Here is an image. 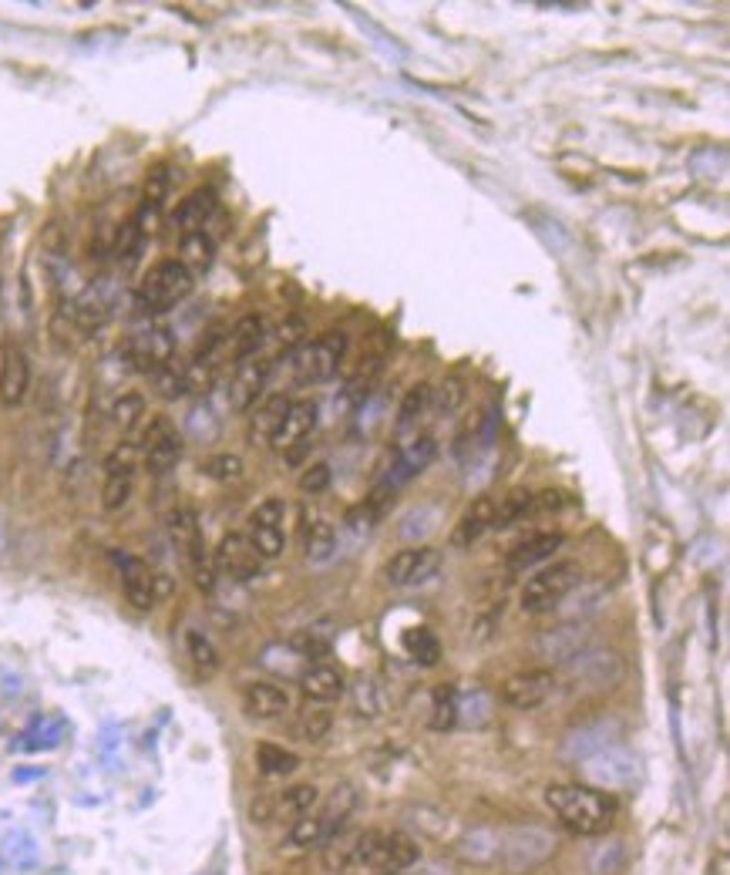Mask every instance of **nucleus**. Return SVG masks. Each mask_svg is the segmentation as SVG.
<instances>
[{
	"mask_svg": "<svg viewBox=\"0 0 730 875\" xmlns=\"http://www.w3.org/2000/svg\"><path fill=\"white\" fill-rule=\"evenodd\" d=\"M337 549V532L334 525L327 522H313L303 529V552H307L310 563H327Z\"/></svg>",
	"mask_w": 730,
	"mask_h": 875,
	"instance_id": "nucleus-37",
	"label": "nucleus"
},
{
	"mask_svg": "<svg viewBox=\"0 0 730 875\" xmlns=\"http://www.w3.org/2000/svg\"><path fill=\"white\" fill-rule=\"evenodd\" d=\"M293 357V367H297V384H323L330 381V377H337L340 364H344L347 357V334L344 330H327V334H320L313 344L307 347H297L290 350Z\"/></svg>",
	"mask_w": 730,
	"mask_h": 875,
	"instance_id": "nucleus-5",
	"label": "nucleus"
},
{
	"mask_svg": "<svg viewBox=\"0 0 730 875\" xmlns=\"http://www.w3.org/2000/svg\"><path fill=\"white\" fill-rule=\"evenodd\" d=\"M135 465H138V448L132 441L115 445L112 455L105 458V485H101V509L105 512H122L128 499H132Z\"/></svg>",
	"mask_w": 730,
	"mask_h": 875,
	"instance_id": "nucleus-7",
	"label": "nucleus"
},
{
	"mask_svg": "<svg viewBox=\"0 0 730 875\" xmlns=\"http://www.w3.org/2000/svg\"><path fill=\"white\" fill-rule=\"evenodd\" d=\"M532 502H535V492H529V488H512L502 502H495L492 529H508V525L525 522V515H532Z\"/></svg>",
	"mask_w": 730,
	"mask_h": 875,
	"instance_id": "nucleus-34",
	"label": "nucleus"
},
{
	"mask_svg": "<svg viewBox=\"0 0 730 875\" xmlns=\"http://www.w3.org/2000/svg\"><path fill=\"white\" fill-rule=\"evenodd\" d=\"M212 260H216V246H212V239L202 233V229H196V233H182V243H179V263L186 266V270L192 276L206 273Z\"/></svg>",
	"mask_w": 730,
	"mask_h": 875,
	"instance_id": "nucleus-32",
	"label": "nucleus"
},
{
	"mask_svg": "<svg viewBox=\"0 0 730 875\" xmlns=\"http://www.w3.org/2000/svg\"><path fill=\"white\" fill-rule=\"evenodd\" d=\"M172 350H175L172 330L152 327L128 344V357H132V364L138 367V371H159L162 364L172 361Z\"/></svg>",
	"mask_w": 730,
	"mask_h": 875,
	"instance_id": "nucleus-21",
	"label": "nucleus"
},
{
	"mask_svg": "<svg viewBox=\"0 0 730 875\" xmlns=\"http://www.w3.org/2000/svg\"><path fill=\"white\" fill-rule=\"evenodd\" d=\"M256 768H260L263 778H286L300 768V758L293 751H286L283 744L260 741L256 744Z\"/></svg>",
	"mask_w": 730,
	"mask_h": 875,
	"instance_id": "nucleus-33",
	"label": "nucleus"
},
{
	"mask_svg": "<svg viewBox=\"0 0 730 875\" xmlns=\"http://www.w3.org/2000/svg\"><path fill=\"white\" fill-rule=\"evenodd\" d=\"M593 647V630L586 623H562V626H552L545 630L539 640H535V653L545 660V663H569L572 657H579L582 650Z\"/></svg>",
	"mask_w": 730,
	"mask_h": 875,
	"instance_id": "nucleus-12",
	"label": "nucleus"
},
{
	"mask_svg": "<svg viewBox=\"0 0 730 875\" xmlns=\"http://www.w3.org/2000/svg\"><path fill=\"white\" fill-rule=\"evenodd\" d=\"M320 801V791L313 785H293L286 788L283 795H276V812H273V822H300V818H307L313 808H317Z\"/></svg>",
	"mask_w": 730,
	"mask_h": 875,
	"instance_id": "nucleus-28",
	"label": "nucleus"
},
{
	"mask_svg": "<svg viewBox=\"0 0 730 875\" xmlns=\"http://www.w3.org/2000/svg\"><path fill=\"white\" fill-rule=\"evenodd\" d=\"M434 455H438V445H434V438H414L408 441L404 448H397L394 462L391 468H387V478L381 482V488H387V492H397L401 485H408L414 475H421L424 468H428L434 462Z\"/></svg>",
	"mask_w": 730,
	"mask_h": 875,
	"instance_id": "nucleus-16",
	"label": "nucleus"
},
{
	"mask_svg": "<svg viewBox=\"0 0 730 875\" xmlns=\"http://www.w3.org/2000/svg\"><path fill=\"white\" fill-rule=\"evenodd\" d=\"M582 764H586V775L593 781V788L599 791L630 788L636 785V778H640V761L626 748H619V744H606L603 751L589 754Z\"/></svg>",
	"mask_w": 730,
	"mask_h": 875,
	"instance_id": "nucleus-8",
	"label": "nucleus"
},
{
	"mask_svg": "<svg viewBox=\"0 0 730 875\" xmlns=\"http://www.w3.org/2000/svg\"><path fill=\"white\" fill-rule=\"evenodd\" d=\"M562 546H566V536H562V532H532L529 539L515 542V546L508 549L505 563H508L512 573H525V569H532V566L545 563V559H552Z\"/></svg>",
	"mask_w": 730,
	"mask_h": 875,
	"instance_id": "nucleus-20",
	"label": "nucleus"
},
{
	"mask_svg": "<svg viewBox=\"0 0 730 875\" xmlns=\"http://www.w3.org/2000/svg\"><path fill=\"white\" fill-rule=\"evenodd\" d=\"M142 418H145V398H142V394H138V391H125V394H118L115 404H112V421H115V428L132 431Z\"/></svg>",
	"mask_w": 730,
	"mask_h": 875,
	"instance_id": "nucleus-45",
	"label": "nucleus"
},
{
	"mask_svg": "<svg viewBox=\"0 0 730 875\" xmlns=\"http://www.w3.org/2000/svg\"><path fill=\"white\" fill-rule=\"evenodd\" d=\"M273 812H276V795H260L249 805V818H253L256 825H270Z\"/></svg>",
	"mask_w": 730,
	"mask_h": 875,
	"instance_id": "nucleus-56",
	"label": "nucleus"
},
{
	"mask_svg": "<svg viewBox=\"0 0 730 875\" xmlns=\"http://www.w3.org/2000/svg\"><path fill=\"white\" fill-rule=\"evenodd\" d=\"M165 196H169V169L165 165H155V169L145 175V189H142V206L159 209Z\"/></svg>",
	"mask_w": 730,
	"mask_h": 875,
	"instance_id": "nucleus-49",
	"label": "nucleus"
},
{
	"mask_svg": "<svg viewBox=\"0 0 730 875\" xmlns=\"http://www.w3.org/2000/svg\"><path fill=\"white\" fill-rule=\"evenodd\" d=\"M626 674V663L613 650H582L579 657L562 663L559 687H569L576 694H589V690H609L616 687Z\"/></svg>",
	"mask_w": 730,
	"mask_h": 875,
	"instance_id": "nucleus-3",
	"label": "nucleus"
},
{
	"mask_svg": "<svg viewBox=\"0 0 730 875\" xmlns=\"http://www.w3.org/2000/svg\"><path fill=\"white\" fill-rule=\"evenodd\" d=\"M354 711L360 717H367V721H374V717L381 714V697H377L374 680H360L354 687Z\"/></svg>",
	"mask_w": 730,
	"mask_h": 875,
	"instance_id": "nucleus-52",
	"label": "nucleus"
},
{
	"mask_svg": "<svg viewBox=\"0 0 730 875\" xmlns=\"http://www.w3.org/2000/svg\"><path fill=\"white\" fill-rule=\"evenodd\" d=\"M576 586H582V569L576 563H552L549 569L535 573L529 583L522 586L519 603L525 613L539 616L566 603Z\"/></svg>",
	"mask_w": 730,
	"mask_h": 875,
	"instance_id": "nucleus-4",
	"label": "nucleus"
},
{
	"mask_svg": "<svg viewBox=\"0 0 730 875\" xmlns=\"http://www.w3.org/2000/svg\"><path fill=\"white\" fill-rule=\"evenodd\" d=\"M290 650L297 653V657L303 660H313V657H323V653L330 650V640L320 637V633H297V637L290 640Z\"/></svg>",
	"mask_w": 730,
	"mask_h": 875,
	"instance_id": "nucleus-53",
	"label": "nucleus"
},
{
	"mask_svg": "<svg viewBox=\"0 0 730 875\" xmlns=\"http://www.w3.org/2000/svg\"><path fill=\"white\" fill-rule=\"evenodd\" d=\"M441 569V552L431 549V546H418V549H404L387 563L384 576L387 583L394 589H404V586H421Z\"/></svg>",
	"mask_w": 730,
	"mask_h": 875,
	"instance_id": "nucleus-13",
	"label": "nucleus"
},
{
	"mask_svg": "<svg viewBox=\"0 0 730 875\" xmlns=\"http://www.w3.org/2000/svg\"><path fill=\"white\" fill-rule=\"evenodd\" d=\"M330 482H334V468H330L327 462H317V465H310L307 472L300 475V492L303 495H320V492H327Z\"/></svg>",
	"mask_w": 730,
	"mask_h": 875,
	"instance_id": "nucleus-51",
	"label": "nucleus"
},
{
	"mask_svg": "<svg viewBox=\"0 0 730 875\" xmlns=\"http://www.w3.org/2000/svg\"><path fill=\"white\" fill-rule=\"evenodd\" d=\"M138 451H142V462L152 475H165L182 458L179 428H175L165 414H155L142 431V445H138Z\"/></svg>",
	"mask_w": 730,
	"mask_h": 875,
	"instance_id": "nucleus-10",
	"label": "nucleus"
},
{
	"mask_svg": "<svg viewBox=\"0 0 730 875\" xmlns=\"http://www.w3.org/2000/svg\"><path fill=\"white\" fill-rule=\"evenodd\" d=\"M186 563H189L192 583L199 586V593H206V596H212V593H216V579H219V569H216V563H212V556H209L206 542H199V546H192V549L186 552Z\"/></svg>",
	"mask_w": 730,
	"mask_h": 875,
	"instance_id": "nucleus-39",
	"label": "nucleus"
},
{
	"mask_svg": "<svg viewBox=\"0 0 730 875\" xmlns=\"http://www.w3.org/2000/svg\"><path fill=\"white\" fill-rule=\"evenodd\" d=\"M286 408H290V398H286V394H270V398H266L260 408L253 411V421H249V438L270 445V441L276 438V431H280V425H283Z\"/></svg>",
	"mask_w": 730,
	"mask_h": 875,
	"instance_id": "nucleus-29",
	"label": "nucleus"
},
{
	"mask_svg": "<svg viewBox=\"0 0 730 875\" xmlns=\"http://www.w3.org/2000/svg\"><path fill=\"white\" fill-rule=\"evenodd\" d=\"M458 724V690L451 684L434 687L431 694V731H451Z\"/></svg>",
	"mask_w": 730,
	"mask_h": 875,
	"instance_id": "nucleus-36",
	"label": "nucleus"
},
{
	"mask_svg": "<svg viewBox=\"0 0 730 875\" xmlns=\"http://www.w3.org/2000/svg\"><path fill=\"white\" fill-rule=\"evenodd\" d=\"M330 727H334V717H330V711H323V707H303V711L297 714V724H293V731H297L300 741L317 744V741L327 738Z\"/></svg>",
	"mask_w": 730,
	"mask_h": 875,
	"instance_id": "nucleus-42",
	"label": "nucleus"
},
{
	"mask_svg": "<svg viewBox=\"0 0 730 875\" xmlns=\"http://www.w3.org/2000/svg\"><path fill=\"white\" fill-rule=\"evenodd\" d=\"M31 388V361L17 344H4L0 350V404L21 408Z\"/></svg>",
	"mask_w": 730,
	"mask_h": 875,
	"instance_id": "nucleus-17",
	"label": "nucleus"
},
{
	"mask_svg": "<svg viewBox=\"0 0 730 875\" xmlns=\"http://www.w3.org/2000/svg\"><path fill=\"white\" fill-rule=\"evenodd\" d=\"M142 243H145V233H142V226H138L135 216H132V219H125V223L118 226L112 246H115V256L128 260V256H135L138 250H142Z\"/></svg>",
	"mask_w": 730,
	"mask_h": 875,
	"instance_id": "nucleus-48",
	"label": "nucleus"
},
{
	"mask_svg": "<svg viewBox=\"0 0 730 875\" xmlns=\"http://www.w3.org/2000/svg\"><path fill=\"white\" fill-rule=\"evenodd\" d=\"M357 808V788L347 785V781H340V785L330 791L327 798H323V808H320V822L327 825L330 835H337L340 828H344V822L350 818V812Z\"/></svg>",
	"mask_w": 730,
	"mask_h": 875,
	"instance_id": "nucleus-30",
	"label": "nucleus"
},
{
	"mask_svg": "<svg viewBox=\"0 0 730 875\" xmlns=\"http://www.w3.org/2000/svg\"><path fill=\"white\" fill-rule=\"evenodd\" d=\"M286 519V502L283 499H263L249 515V525H283Z\"/></svg>",
	"mask_w": 730,
	"mask_h": 875,
	"instance_id": "nucleus-55",
	"label": "nucleus"
},
{
	"mask_svg": "<svg viewBox=\"0 0 730 875\" xmlns=\"http://www.w3.org/2000/svg\"><path fill=\"white\" fill-rule=\"evenodd\" d=\"M212 213H216V192H212V189H196V192H189L179 206H175L172 219H175V226H179L182 233H196V229L206 226V219Z\"/></svg>",
	"mask_w": 730,
	"mask_h": 875,
	"instance_id": "nucleus-27",
	"label": "nucleus"
},
{
	"mask_svg": "<svg viewBox=\"0 0 730 875\" xmlns=\"http://www.w3.org/2000/svg\"><path fill=\"white\" fill-rule=\"evenodd\" d=\"M270 374H273L270 361H260V357H249V361L239 364L233 381H229V408L236 414L256 408V401L263 398L266 384H270Z\"/></svg>",
	"mask_w": 730,
	"mask_h": 875,
	"instance_id": "nucleus-15",
	"label": "nucleus"
},
{
	"mask_svg": "<svg viewBox=\"0 0 730 875\" xmlns=\"http://www.w3.org/2000/svg\"><path fill=\"white\" fill-rule=\"evenodd\" d=\"M465 398H468V384L465 377L458 374L445 377L438 388H431V408L438 414H455L461 404H465Z\"/></svg>",
	"mask_w": 730,
	"mask_h": 875,
	"instance_id": "nucleus-41",
	"label": "nucleus"
},
{
	"mask_svg": "<svg viewBox=\"0 0 730 875\" xmlns=\"http://www.w3.org/2000/svg\"><path fill=\"white\" fill-rule=\"evenodd\" d=\"M249 542H253V549L260 552V559L283 556V549H286L283 525H249Z\"/></svg>",
	"mask_w": 730,
	"mask_h": 875,
	"instance_id": "nucleus-46",
	"label": "nucleus"
},
{
	"mask_svg": "<svg viewBox=\"0 0 730 875\" xmlns=\"http://www.w3.org/2000/svg\"><path fill=\"white\" fill-rule=\"evenodd\" d=\"M431 408V384H414V388L404 394L401 408H397V425H394V435L397 438H408L414 428L421 425V418L428 414Z\"/></svg>",
	"mask_w": 730,
	"mask_h": 875,
	"instance_id": "nucleus-31",
	"label": "nucleus"
},
{
	"mask_svg": "<svg viewBox=\"0 0 730 875\" xmlns=\"http://www.w3.org/2000/svg\"><path fill=\"white\" fill-rule=\"evenodd\" d=\"M300 690L313 704H334V700L347 694V680L330 663H313V667L300 674Z\"/></svg>",
	"mask_w": 730,
	"mask_h": 875,
	"instance_id": "nucleus-23",
	"label": "nucleus"
},
{
	"mask_svg": "<svg viewBox=\"0 0 730 875\" xmlns=\"http://www.w3.org/2000/svg\"><path fill=\"white\" fill-rule=\"evenodd\" d=\"M619 865H623V845L619 842L599 845L593 852V875H613Z\"/></svg>",
	"mask_w": 730,
	"mask_h": 875,
	"instance_id": "nucleus-54",
	"label": "nucleus"
},
{
	"mask_svg": "<svg viewBox=\"0 0 730 875\" xmlns=\"http://www.w3.org/2000/svg\"><path fill=\"white\" fill-rule=\"evenodd\" d=\"M192 287H196V276H192L186 266L179 260H162L142 276V283H138L135 290V303L138 310L145 313H165L172 310L175 303L186 300Z\"/></svg>",
	"mask_w": 730,
	"mask_h": 875,
	"instance_id": "nucleus-2",
	"label": "nucleus"
},
{
	"mask_svg": "<svg viewBox=\"0 0 730 875\" xmlns=\"http://www.w3.org/2000/svg\"><path fill=\"white\" fill-rule=\"evenodd\" d=\"M212 563H216L219 573L236 579V583H249V579H256L263 569L260 552L253 549V542H249V536H243V532H226V536L219 539L216 552H212Z\"/></svg>",
	"mask_w": 730,
	"mask_h": 875,
	"instance_id": "nucleus-11",
	"label": "nucleus"
},
{
	"mask_svg": "<svg viewBox=\"0 0 730 875\" xmlns=\"http://www.w3.org/2000/svg\"><path fill=\"white\" fill-rule=\"evenodd\" d=\"M327 838H330L327 825H323L317 815H307L290 825V838H286V842H290L293 849H320Z\"/></svg>",
	"mask_w": 730,
	"mask_h": 875,
	"instance_id": "nucleus-44",
	"label": "nucleus"
},
{
	"mask_svg": "<svg viewBox=\"0 0 730 875\" xmlns=\"http://www.w3.org/2000/svg\"><path fill=\"white\" fill-rule=\"evenodd\" d=\"M556 852V838L542 825H519L502 832V862L512 872H529Z\"/></svg>",
	"mask_w": 730,
	"mask_h": 875,
	"instance_id": "nucleus-6",
	"label": "nucleus"
},
{
	"mask_svg": "<svg viewBox=\"0 0 730 875\" xmlns=\"http://www.w3.org/2000/svg\"><path fill=\"white\" fill-rule=\"evenodd\" d=\"M421 862V849L411 835L404 832H391V835H381V845H377L374 859L367 869L377 872V875H401L414 869Z\"/></svg>",
	"mask_w": 730,
	"mask_h": 875,
	"instance_id": "nucleus-18",
	"label": "nucleus"
},
{
	"mask_svg": "<svg viewBox=\"0 0 730 875\" xmlns=\"http://www.w3.org/2000/svg\"><path fill=\"white\" fill-rule=\"evenodd\" d=\"M562 505H566V495H562L559 488H545V492L535 495V502H532V515H535V512H559Z\"/></svg>",
	"mask_w": 730,
	"mask_h": 875,
	"instance_id": "nucleus-57",
	"label": "nucleus"
},
{
	"mask_svg": "<svg viewBox=\"0 0 730 875\" xmlns=\"http://www.w3.org/2000/svg\"><path fill=\"white\" fill-rule=\"evenodd\" d=\"M202 475L212 478V482H236L243 475V458L229 455V451H219V455H209L202 462Z\"/></svg>",
	"mask_w": 730,
	"mask_h": 875,
	"instance_id": "nucleus-47",
	"label": "nucleus"
},
{
	"mask_svg": "<svg viewBox=\"0 0 730 875\" xmlns=\"http://www.w3.org/2000/svg\"><path fill=\"white\" fill-rule=\"evenodd\" d=\"M404 650H408V657L418 663V667H434V663L441 660V643L428 626H418V630L404 633Z\"/></svg>",
	"mask_w": 730,
	"mask_h": 875,
	"instance_id": "nucleus-38",
	"label": "nucleus"
},
{
	"mask_svg": "<svg viewBox=\"0 0 730 875\" xmlns=\"http://www.w3.org/2000/svg\"><path fill=\"white\" fill-rule=\"evenodd\" d=\"M492 525H495V499L482 495V499H475L468 505L465 515L458 519V525L451 529V546H458V549L475 546Z\"/></svg>",
	"mask_w": 730,
	"mask_h": 875,
	"instance_id": "nucleus-24",
	"label": "nucleus"
},
{
	"mask_svg": "<svg viewBox=\"0 0 730 875\" xmlns=\"http://www.w3.org/2000/svg\"><path fill=\"white\" fill-rule=\"evenodd\" d=\"M488 714H492V700H488L482 690H475L471 697H458V721L465 717L471 724H485Z\"/></svg>",
	"mask_w": 730,
	"mask_h": 875,
	"instance_id": "nucleus-50",
	"label": "nucleus"
},
{
	"mask_svg": "<svg viewBox=\"0 0 730 875\" xmlns=\"http://www.w3.org/2000/svg\"><path fill=\"white\" fill-rule=\"evenodd\" d=\"M266 340V320L260 317V313H246L243 320H236L233 334L226 337V354L233 357L236 364L249 361V357H256V350L263 347Z\"/></svg>",
	"mask_w": 730,
	"mask_h": 875,
	"instance_id": "nucleus-26",
	"label": "nucleus"
},
{
	"mask_svg": "<svg viewBox=\"0 0 730 875\" xmlns=\"http://www.w3.org/2000/svg\"><path fill=\"white\" fill-rule=\"evenodd\" d=\"M545 805L576 835H606L616 822V798L593 785H549Z\"/></svg>",
	"mask_w": 730,
	"mask_h": 875,
	"instance_id": "nucleus-1",
	"label": "nucleus"
},
{
	"mask_svg": "<svg viewBox=\"0 0 730 875\" xmlns=\"http://www.w3.org/2000/svg\"><path fill=\"white\" fill-rule=\"evenodd\" d=\"M243 714L249 721H276L290 711V694L280 684H270V680H256V684L243 687Z\"/></svg>",
	"mask_w": 730,
	"mask_h": 875,
	"instance_id": "nucleus-19",
	"label": "nucleus"
},
{
	"mask_svg": "<svg viewBox=\"0 0 730 875\" xmlns=\"http://www.w3.org/2000/svg\"><path fill=\"white\" fill-rule=\"evenodd\" d=\"M165 529H169L172 542L179 546L182 552H189L192 546H199L202 542V529H199V519L192 509H172L169 515H165Z\"/></svg>",
	"mask_w": 730,
	"mask_h": 875,
	"instance_id": "nucleus-35",
	"label": "nucleus"
},
{
	"mask_svg": "<svg viewBox=\"0 0 730 875\" xmlns=\"http://www.w3.org/2000/svg\"><path fill=\"white\" fill-rule=\"evenodd\" d=\"M458 855L471 865H495L502 862V832L492 825H478L458 838Z\"/></svg>",
	"mask_w": 730,
	"mask_h": 875,
	"instance_id": "nucleus-25",
	"label": "nucleus"
},
{
	"mask_svg": "<svg viewBox=\"0 0 730 875\" xmlns=\"http://www.w3.org/2000/svg\"><path fill=\"white\" fill-rule=\"evenodd\" d=\"M112 563L122 576L125 600L135 606L138 613H149L155 606V573L132 552H112Z\"/></svg>",
	"mask_w": 730,
	"mask_h": 875,
	"instance_id": "nucleus-14",
	"label": "nucleus"
},
{
	"mask_svg": "<svg viewBox=\"0 0 730 875\" xmlns=\"http://www.w3.org/2000/svg\"><path fill=\"white\" fill-rule=\"evenodd\" d=\"M152 381H155V391L162 394L165 401H175L182 394H189V367H179V364H162L159 371H152Z\"/></svg>",
	"mask_w": 730,
	"mask_h": 875,
	"instance_id": "nucleus-43",
	"label": "nucleus"
},
{
	"mask_svg": "<svg viewBox=\"0 0 730 875\" xmlns=\"http://www.w3.org/2000/svg\"><path fill=\"white\" fill-rule=\"evenodd\" d=\"M186 653H189V663L196 667L199 677H212L219 670V653L209 643V637H202L199 630L186 633Z\"/></svg>",
	"mask_w": 730,
	"mask_h": 875,
	"instance_id": "nucleus-40",
	"label": "nucleus"
},
{
	"mask_svg": "<svg viewBox=\"0 0 730 875\" xmlns=\"http://www.w3.org/2000/svg\"><path fill=\"white\" fill-rule=\"evenodd\" d=\"M559 690V674L549 667H539V670H519V674H512L502 684V700L508 707H515V711H535V707H542L545 700H552Z\"/></svg>",
	"mask_w": 730,
	"mask_h": 875,
	"instance_id": "nucleus-9",
	"label": "nucleus"
},
{
	"mask_svg": "<svg viewBox=\"0 0 730 875\" xmlns=\"http://www.w3.org/2000/svg\"><path fill=\"white\" fill-rule=\"evenodd\" d=\"M317 401H290V408H286L283 414V425L280 431H276V438L270 441L273 448L280 451H290L293 445H300V441H307L313 435V428H317Z\"/></svg>",
	"mask_w": 730,
	"mask_h": 875,
	"instance_id": "nucleus-22",
	"label": "nucleus"
}]
</instances>
